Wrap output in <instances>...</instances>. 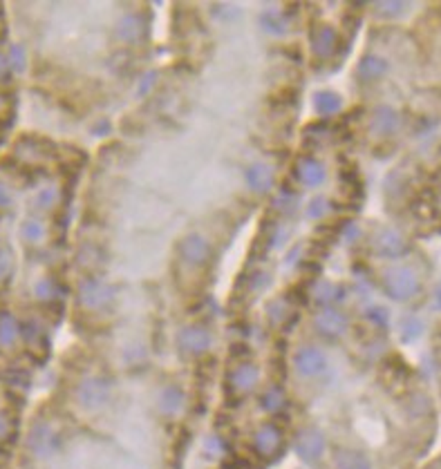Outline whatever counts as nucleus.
I'll return each instance as SVG.
<instances>
[{
	"label": "nucleus",
	"mask_w": 441,
	"mask_h": 469,
	"mask_svg": "<svg viewBox=\"0 0 441 469\" xmlns=\"http://www.w3.org/2000/svg\"><path fill=\"white\" fill-rule=\"evenodd\" d=\"M383 286L385 293L396 302H405L419 293V277L412 268L398 266V268H390L383 277Z\"/></svg>",
	"instance_id": "obj_1"
},
{
	"label": "nucleus",
	"mask_w": 441,
	"mask_h": 469,
	"mask_svg": "<svg viewBox=\"0 0 441 469\" xmlns=\"http://www.w3.org/2000/svg\"><path fill=\"white\" fill-rule=\"evenodd\" d=\"M79 300H81V304L86 306V309H90V311L106 309V306H108V304H112V300H115V288L110 286V284H106L104 279L88 277L86 281H81Z\"/></svg>",
	"instance_id": "obj_2"
},
{
	"label": "nucleus",
	"mask_w": 441,
	"mask_h": 469,
	"mask_svg": "<svg viewBox=\"0 0 441 469\" xmlns=\"http://www.w3.org/2000/svg\"><path fill=\"white\" fill-rule=\"evenodd\" d=\"M110 398V387L106 380L101 378H86L81 380V385L76 387V400L83 409L88 411H95V409H101Z\"/></svg>",
	"instance_id": "obj_3"
},
{
	"label": "nucleus",
	"mask_w": 441,
	"mask_h": 469,
	"mask_svg": "<svg viewBox=\"0 0 441 469\" xmlns=\"http://www.w3.org/2000/svg\"><path fill=\"white\" fill-rule=\"evenodd\" d=\"M294 447H296V454H298L305 463H318V460L323 458V454H325L327 442H325L323 431L307 427V429L298 431Z\"/></svg>",
	"instance_id": "obj_4"
},
{
	"label": "nucleus",
	"mask_w": 441,
	"mask_h": 469,
	"mask_svg": "<svg viewBox=\"0 0 441 469\" xmlns=\"http://www.w3.org/2000/svg\"><path fill=\"white\" fill-rule=\"evenodd\" d=\"M294 366L302 378H316L327 369V357L316 346H302L294 355Z\"/></svg>",
	"instance_id": "obj_5"
},
{
	"label": "nucleus",
	"mask_w": 441,
	"mask_h": 469,
	"mask_svg": "<svg viewBox=\"0 0 441 469\" xmlns=\"http://www.w3.org/2000/svg\"><path fill=\"white\" fill-rule=\"evenodd\" d=\"M27 447L32 449V454L36 458H47L54 454L56 449V436L49 424L36 422L27 436Z\"/></svg>",
	"instance_id": "obj_6"
},
{
	"label": "nucleus",
	"mask_w": 441,
	"mask_h": 469,
	"mask_svg": "<svg viewBox=\"0 0 441 469\" xmlns=\"http://www.w3.org/2000/svg\"><path fill=\"white\" fill-rule=\"evenodd\" d=\"M294 175H296V179H298L302 186L318 188V186L325 183L327 170H325V166L320 164L318 159H313V157H300L298 161H296Z\"/></svg>",
	"instance_id": "obj_7"
},
{
	"label": "nucleus",
	"mask_w": 441,
	"mask_h": 469,
	"mask_svg": "<svg viewBox=\"0 0 441 469\" xmlns=\"http://www.w3.org/2000/svg\"><path fill=\"white\" fill-rule=\"evenodd\" d=\"M313 324L327 338H338L347 331V318L336 309H323L313 318Z\"/></svg>",
	"instance_id": "obj_8"
},
{
	"label": "nucleus",
	"mask_w": 441,
	"mask_h": 469,
	"mask_svg": "<svg viewBox=\"0 0 441 469\" xmlns=\"http://www.w3.org/2000/svg\"><path fill=\"white\" fill-rule=\"evenodd\" d=\"M374 249H377L379 255H383V257L396 259V257H401V255L405 253V240L396 233V230L383 228L374 237Z\"/></svg>",
	"instance_id": "obj_9"
},
{
	"label": "nucleus",
	"mask_w": 441,
	"mask_h": 469,
	"mask_svg": "<svg viewBox=\"0 0 441 469\" xmlns=\"http://www.w3.org/2000/svg\"><path fill=\"white\" fill-rule=\"evenodd\" d=\"M180 253L186 262L193 264V266H202V264H206L211 259V246L204 237H200V235L186 237L180 246Z\"/></svg>",
	"instance_id": "obj_10"
},
{
	"label": "nucleus",
	"mask_w": 441,
	"mask_h": 469,
	"mask_svg": "<svg viewBox=\"0 0 441 469\" xmlns=\"http://www.w3.org/2000/svg\"><path fill=\"white\" fill-rule=\"evenodd\" d=\"M180 344L184 346V351L189 353H204L213 344V338L206 329L202 327H186L180 333Z\"/></svg>",
	"instance_id": "obj_11"
},
{
	"label": "nucleus",
	"mask_w": 441,
	"mask_h": 469,
	"mask_svg": "<svg viewBox=\"0 0 441 469\" xmlns=\"http://www.w3.org/2000/svg\"><path fill=\"white\" fill-rule=\"evenodd\" d=\"M398 123H401V118H398L396 110L388 107V105H379L374 112H372V118H370V127L374 134H381V136H388L398 130Z\"/></svg>",
	"instance_id": "obj_12"
},
{
	"label": "nucleus",
	"mask_w": 441,
	"mask_h": 469,
	"mask_svg": "<svg viewBox=\"0 0 441 469\" xmlns=\"http://www.w3.org/2000/svg\"><path fill=\"white\" fill-rule=\"evenodd\" d=\"M244 179H247V186L251 190L258 194L269 192L271 186H274V173H271V168L265 164H253L251 168H247Z\"/></svg>",
	"instance_id": "obj_13"
},
{
	"label": "nucleus",
	"mask_w": 441,
	"mask_h": 469,
	"mask_svg": "<svg viewBox=\"0 0 441 469\" xmlns=\"http://www.w3.org/2000/svg\"><path fill=\"white\" fill-rule=\"evenodd\" d=\"M336 45H338L336 31L332 27H327V25H323V27H318L311 34V49L318 58H329L334 54Z\"/></svg>",
	"instance_id": "obj_14"
},
{
	"label": "nucleus",
	"mask_w": 441,
	"mask_h": 469,
	"mask_svg": "<svg viewBox=\"0 0 441 469\" xmlns=\"http://www.w3.org/2000/svg\"><path fill=\"white\" fill-rule=\"evenodd\" d=\"M253 445H256V449L262 456H274L280 447V431L274 424H265V427L258 429L256 438H253Z\"/></svg>",
	"instance_id": "obj_15"
},
{
	"label": "nucleus",
	"mask_w": 441,
	"mask_h": 469,
	"mask_svg": "<svg viewBox=\"0 0 441 469\" xmlns=\"http://www.w3.org/2000/svg\"><path fill=\"white\" fill-rule=\"evenodd\" d=\"M336 469H372V463L366 454L354 449H338L334 454Z\"/></svg>",
	"instance_id": "obj_16"
},
{
	"label": "nucleus",
	"mask_w": 441,
	"mask_h": 469,
	"mask_svg": "<svg viewBox=\"0 0 441 469\" xmlns=\"http://www.w3.org/2000/svg\"><path fill=\"white\" fill-rule=\"evenodd\" d=\"M258 378H260V373H258L256 366L244 362L231 373V387L237 389V391H251L253 387L258 385Z\"/></svg>",
	"instance_id": "obj_17"
},
{
	"label": "nucleus",
	"mask_w": 441,
	"mask_h": 469,
	"mask_svg": "<svg viewBox=\"0 0 441 469\" xmlns=\"http://www.w3.org/2000/svg\"><path fill=\"white\" fill-rule=\"evenodd\" d=\"M159 411L164 416H175L182 411L184 407V391L180 387H166L162 394H159Z\"/></svg>",
	"instance_id": "obj_18"
},
{
	"label": "nucleus",
	"mask_w": 441,
	"mask_h": 469,
	"mask_svg": "<svg viewBox=\"0 0 441 469\" xmlns=\"http://www.w3.org/2000/svg\"><path fill=\"white\" fill-rule=\"evenodd\" d=\"M388 72V61H383L381 56H366L356 67L361 81H377Z\"/></svg>",
	"instance_id": "obj_19"
},
{
	"label": "nucleus",
	"mask_w": 441,
	"mask_h": 469,
	"mask_svg": "<svg viewBox=\"0 0 441 469\" xmlns=\"http://www.w3.org/2000/svg\"><path fill=\"white\" fill-rule=\"evenodd\" d=\"M343 107V101L341 97H338L336 92H318L313 94V110L320 114V116H332V114H338Z\"/></svg>",
	"instance_id": "obj_20"
},
{
	"label": "nucleus",
	"mask_w": 441,
	"mask_h": 469,
	"mask_svg": "<svg viewBox=\"0 0 441 469\" xmlns=\"http://www.w3.org/2000/svg\"><path fill=\"white\" fill-rule=\"evenodd\" d=\"M141 31H143V23L139 16H134V14H128V16H123L121 21H119L117 25V38L119 40H123V42H134L139 36H141Z\"/></svg>",
	"instance_id": "obj_21"
},
{
	"label": "nucleus",
	"mask_w": 441,
	"mask_h": 469,
	"mask_svg": "<svg viewBox=\"0 0 441 469\" xmlns=\"http://www.w3.org/2000/svg\"><path fill=\"white\" fill-rule=\"evenodd\" d=\"M21 333V327L10 313L0 315V346H12Z\"/></svg>",
	"instance_id": "obj_22"
},
{
	"label": "nucleus",
	"mask_w": 441,
	"mask_h": 469,
	"mask_svg": "<svg viewBox=\"0 0 441 469\" xmlns=\"http://www.w3.org/2000/svg\"><path fill=\"white\" fill-rule=\"evenodd\" d=\"M260 25H262V29L269 31V34H274V36H283V34L287 31V23H285V18L278 12L262 14L260 16Z\"/></svg>",
	"instance_id": "obj_23"
},
{
	"label": "nucleus",
	"mask_w": 441,
	"mask_h": 469,
	"mask_svg": "<svg viewBox=\"0 0 441 469\" xmlns=\"http://www.w3.org/2000/svg\"><path fill=\"white\" fill-rule=\"evenodd\" d=\"M283 405H285V394H283V389H278V387L267 389L260 398V407L265 409V411H271V414L278 411Z\"/></svg>",
	"instance_id": "obj_24"
},
{
	"label": "nucleus",
	"mask_w": 441,
	"mask_h": 469,
	"mask_svg": "<svg viewBox=\"0 0 441 469\" xmlns=\"http://www.w3.org/2000/svg\"><path fill=\"white\" fill-rule=\"evenodd\" d=\"M338 291H341V286L329 284V281H320V284H316V288H313V300L318 304H332L336 297H341Z\"/></svg>",
	"instance_id": "obj_25"
},
{
	"label": "nucleus",
	"mask_w": 441,
	"mask_h": 469,
	"mask_svg": "<svg viewBox=\"0 0 441 469\" xmlns=\"http://www.w3.org/2000/svg\"><path fill=\"white\" fill-rule=\"evenodd\" d=\"M21 235H23V240H27V242H40V240H43V235H45V228H43L40 221L29 219V221H25V224L21 226Z\"/></svg>",
	"instance_id": "obj_26"
},
{
	"label": "nucleus",
	"mask_w": 441,
	"mask_h": 469,
	"mask_svg": "<svg viewBox=\"0 0 441 469\" xmlns=\"http://www.w3.org/2000/svg\"><path fill=\"white\" fill-rule=\"evenodd\" d=\"M10 63L16 72H23L25 65H27V56H25V47L23 45H12L10 49Z\"/></svg>",
	"instance_id": "obj_27"
},
{
	"label": "nucleus",
	"mask_w": 441,
	"mask_h": 469,
	"mask_svg": "<svg viewBox=\"0 0 441 469\" xmlns=\"http://www.w3.org/2000/svg\"><path fill=\"white\" fill-rule=\"evenodd\" d=\"M296 203H298V194H291L287 190H283L276 197V208H280L283 212H291L296 208Z\"/></svg>",
	"instance_id": "obj_28"
},
{
	"label": "nucleus",
	"mask_w": 441,
	"mask_h": 469,
	"mask_svg": "<svg viewBox=\"0 0 441 469\" xmlns=\"http://www.w3.org/2000/svg\"><path fill=\"white\" fill-rule=\"evenodd\" d=\"M287 304L283 302V300H274L269 304V320L274 322V324H280V322H285V318H287Z\"/></svg>",
	"instance_id": "obj_29"
},
{
	"label": "nucleus",
	"mask_w": 441,
	"mask_h": 469,
	"mask_svg": "<svg viewBox=\"0 0 441 469\" xmlns=\"http://www.w3.org/2000/svg\"><path fill=\"white\" fill-rule=\"evenodd\" d=\"M34 291H36V297L38 300H52L54 297V293H56V288H54V281L52 279H40L38 284H36V288H34Z\"/></svg>",
	"instance_id": "obj_30"
},
{
	"label": "nucleus",
	"mask_w": 441,
	"mask_h": 469,
	"mask_svg": "<svg viewBox=\"0 0 441 469\" xmlns=\"http://www.w3.org/2000/svg\"><path fill=\"white\" fill-rule=\"evenodd\" d=\"M377 12L381 16L392 18V16H398V14L405 12V3H377Z\"/></svg>",
	"instance_id": "obj_31"
},
{
	"label": "nucleus",
	"mask_w": 441,
	"mask_h": 469,
	"mask_svg": "<svg viewBox=\"0 0 441 469\" xmlns=\"http://www.w3.org/2000/svg\"><path fill=\"white\" fill-rule=\"evenodd\" d=\"M327 210H329L327 199H313L309 203V208H307V217L309 219H320V217L327 215Z\"/></svg>",
	"instance_id": "obj_32"
},
{
	"label": "nucleus",
	"mask_w": 441,
	"mask_h": 469,
	"mask_svg": "<svg viewBox=\"0 0 441 469\" xmlns=\"http://www.w3.org/2000/svg\"><path fill=\"white\" fill-rule=\"evenodd\" d=\"M56 199V190L54 188H45V190H40L38 192V197H36V206L38 208H49L54 203Z\"/></svg>",
	"instance_id": "obj_33"
},
{
	"label": "nucleus",
	"mask_w": 441,
	"mask_h": 469,
	"mask_svg": "<svg viewBox=\"0 0 441 469\" xmlns=\"http://www.w3.org/2000/svg\"><path fill=\"white\" fill-rule=\"evenodd\" d=\"M10 270H12V253L0 249V279L10 275Z\"/></svg>",
	"instance_id": "obj_34"
},
{
	"label": "nucleus",
	"mask_w": 441,
	"mask_h": 469,
	"mask_svg": "<svg viewBox=\"0 0 441 469\" xmlns=\"http://www.w3.org/2000/svg\"><path fill=\"white\" fill-rule=\"evenodd\" d=\"M419 331H421V324L417 320H408L403 324V338L405 340H410V338H417L419 335Z\"/></svg>",
	"instance_id": "obj_35"
},
{
	"label": "nucleus",
	"mask_w": 441,
	"mask_h": 469,
	"mask_svg": "<svg viewBox=\"0 0 441 469\" xmlns=\"http://www.w3.org/2000/svg\"><path fill=\"white\" fill-rule=\"evenodd\" d=\"M206 451L211 456H219L222 454V442H219L217 436H208L206 438Z\"/></svg>",
	"instance_id": "obj_36"
},
{
	"label": "nucleus",
	"mask_w": 441,
	"mask_h": 469,
	"mask_svg": "<svg viewBox=\"0 0 441 469\" xmlns=\"http://www.w3.org/2000/svg\"><path fill=\"white\" fill-rule=\"evenodd\" d=\"M155 81H157V74H155V72H148V74H146V76H143V79H141V83H139L137 92H139V94H146V92L152 88V85H155Z\"/></svg>",
	"instance_id": "obj_37"
},
{
	"label": "nucleus",
	"mask_w": 441,
	"mask_h": 469,
	"mask_svg": "<svg viewBox=\"0 0 441 469\" xmlns=\"http://www.w3.org/2000/svg\"><path fill=\"white\" fill-rule=\"evenodd\" d=\"M368 318H370L372 322L381 324V327H385V324H388V311H385V309H372V311L368 313Z\"/></svg>",
	"instance_id": "obj_38"
},
{
	"label": "nucleus",
	"mask_w": 441,
	"mask_h": 469,
	"mask_svg": "<svg viewBox=\"0 0 441 469\" xmlns=\"http://www.w3.org/2000/svg\"><path fill=\"white\" fill-rule=\"evenodd\" d=\"M7 206H12V194L3 183H0V208H7Z\"/></svg>",
	"instance_id": "obj_39"
},
{
	"label": "nucleus",
	"mask_w": 441,
	"mask_h": 469,
	"mask_svg": "<svg viewBox=\"0 0 441 469\" xmlns=\"http://www.w3.org/2000/svg\"><path fill=\"white\" fill-rule=\"evenodd\" d=\"M7 433H10V422H7V418L0 414V440H3Z\"/></svg>",
	"instance_id": "obj_40"
},
{
	"label": "nucleus",
	"mask_w": 441,
	"mask_h": 469,
	"mask_svg": "<svg viewBox=\"0 0 441 469\" xmlns=\"http://www.w3.org/2000/svg\"><path fill=\"white\" fill-rule=\"evenodd\" d=\"M5 70H7V61H5V56L0 54V79L5 76Z\"/></svg>",
	"instance_id": "obj_41"
}]
</instances>
